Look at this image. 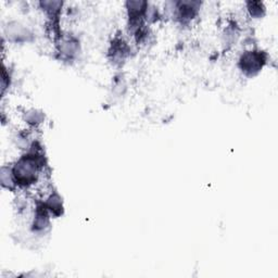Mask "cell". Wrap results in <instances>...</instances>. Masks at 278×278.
I'll use <instances>...</instances> for the list:
<instances>
[{"label": "cell", "instance_id": "6da1fadb", "mask_svg": "<svg viewBox=\"0 0 278 278\" xmlns=\"http://www.w3.org/2000/svg\"><path fill=\"white\" fill-rule=\"evenodd\" d=\"M260 61H262V58L260 55H257L256 52L247 53L241 60L242 68L246 72H250L252 74L254 71H259L260 66H262V62H260Z\"/></svg>", "mask_w": 278, "mask_h": 278}]
</instances>
